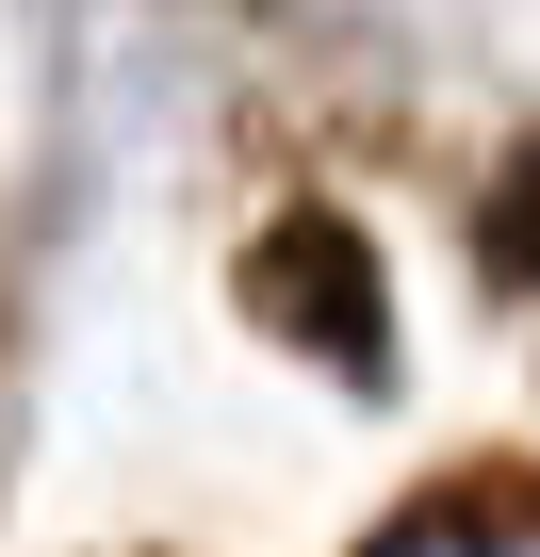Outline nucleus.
I'll return each mask as SVG.
<instances>
[{"label": "nucleus", "mask_w": 540, "mask_h": 557, "mask_svg": "<svg viewBox=\"0 0 540 557\" xmlns=\"http://www.w3.org/2000/svg\"><path fill=\"white\" fill-rule=\"evenodd\" d=\"M377 557H540V508H491V492L459 508V492H442V508H410Z\"/></svg>", "instance_id": "1"}]
</instances>
